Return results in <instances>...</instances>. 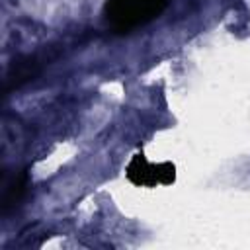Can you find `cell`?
Listing matches in <instances>:
<instances>
[{
	"label": "cell",
	"instance_id": "6da1fadb",
	"mask_svg": "<svg viewBox=\"0 0 250 250\" xmlns=\"http://www.w3.org/2000/svg\"><path fill=\"white\" fill-rule=\"evenodd\" d=\"M168 0H105L104 20L117 33H129L162 14Z\"/></svg>",
	"mask_w": 250,
	"mask_h": 250
},
{
	"label": "cell",
	"instance_id": "7a4b0ae2",
	"mask_svg": "<svg viewBox=\"0 0 250 250\" xmlns=\"http://www.w3.org/2000/svg\"><path fill=\"white\" fill-rule=\"evenodd\" d=\"M127 180L137 188H156V186H170L176 180V166L172 162H148L143 152H137L127 168Z\"/></svg>",
	"mask_w": 250,
	"mask_h": 250
}]
</instances>
